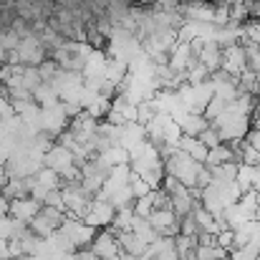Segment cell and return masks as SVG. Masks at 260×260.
Here are the masks:
<instances>
[{
    "mask_svg": "<svg viewBox=\"0 0 260 260\" xmlns=\"http://www.w3.org/2000/svg\"><path fill=\"white\" fill-rule=\"evenodd\" d=\"M215 129H217V134H220V139L222 142H240V139H245V134H248V129H250V116H243V114H233V111H222L215 121H210Z\"/></svg>",
    "mask_w": 260,
    "mask_h": 260,
    "instance_id": "6da1fadb",
    "label": "cell"
},
{
    "mask_svg": "<svg viewBox=\"0 0 260 260\" xmlns=\"http://www.w3.org/2000/svg\"><path fill=\"white\" fill-rule=\"evenodd\" d=\"M170 116H172L174 124L182 129L184 137H200V134L210 126V121H207L202 114H189V111H184V109H174Z\"/></svg>",
    "mask_w": 260,
    "mask_h": 260,
    "instance_id": "7a4b0ae2",
    "label": "cell"
},
{
    "mask_svg": "<svg viewBox=\"0 0 260 260\" xmlns=\"http://www.w3.org/2000/svg\"><path fill=\"white\" fill-rule=\"evenodd\" d=\"M245 69H248V58H245V48L240 43H235L230 48H222V66H220V71H225V74L238 79Z\"/></svg>",
    "mask_w": 260,
    "mask_h": 260,
    "instance_id": "3957f363",
    "label": "cell"
},
{
    "mask_svg": "<svg viewBox=\"0 0 260 260\" xmlns=\"http://www.w3.org/2000/svg\"><path fill=\"white\" fill-rule=\"evenodd\" d=\"M91 253L99 260H109L119 255V243L111 233H99L93 240H91Z\"/></svg>",
    "mask_w": 260,
    "mask_h": 260,
    "instance_id": "277c9868",
    "label": "cell"
},
{
    "mask_svg": "<svg viewBox=\"0 0 260 260\" xmlns=\"http://www.w3.org/2000/svg\"><path fill=\"white\" fill-rule=\"evenodd\" d=\"M8 207H10V215H13L18 222H30V220L41 212V202H36L33 197H20V200H13Z\"/></svg>",
    "mask_w": 260,
    "mask_h": 260,
    "instance_id": "5b68a950",
    "label": "cell"
},
{
    "mask_svg": "<svg viewBox=\"0 0 260 260\" xmlns=\"http://www.w3.org/2000/svg\"><path fill=\"white\" fill-rule=\"evenodd\" d=\"M197 63H202L207 69V74L220 71V66H222V48L215 41H207L205 48H202V53L197 56Z\"/></svg>",
    "mask_w": 260,
    "mask_h": 260,
    "instance_id": "8992f818",
    "label": "cell"
},
{
    "mask_svg": "<svg viewBox=\"0 0 260 260\" xmlns=\"http://www.w3.org/2000/svg\"><path fill=\"white\" fill-rule=\"evenodd\" d=\"M177 149H179V152H184L187 157H192V159H194V162H200V165H205L207 152H210V149L197 139V137H184V134H182V139H179Z\"/></svg>",
    "mask_w": 260,
    "mask_h": 260,
    "instance_id": "52a82bcc",
    "label": "cell"
},
{
    "mask_svg": "<svg viewBox=\"0 0 260 260\" xmlns=\"http://www.w3.org/2000/svg\"><path fill=\"white\" fill-rule=\"evenodd\" d=\"M228 162H235V157H233V149H230V144H217V147H212L210 152H207V159H205V167H217V165H228Z\"/></svg>",
    "mask_w": 260,
    "mask_h": 260,
    "instance_id": "ba28073f",
    "label": "cell"
},
{
    "mask_svg": "<svg viewBox=\"0 0 260 260\" xmlns=\"http://www.w3.org/2000/svg\"><path fill=\"white\" fill-rule=\"evenodd\" d=\"M147 222L157 230V235L162 233V230H167V228H172V225H177L179 220H177V215H174L172 210H154L149 217H147Z\"/></svg>",
    "mask_w": 260,
    "mask_h": 260,
    "instance_id": "9c48e42d",
    "label": "cell"
},
{
    "mask_svg": "<svg viewBox=\"0 0 260 260\" xmlns=\"http://www.w3.org/2000/svg\"><path fill=\"white\" fill-rule=\"evenodd\" d=\"M238 93H250V96H258L260 93V86H258V79H255V71H250V69H245L240 76H238Z\"/></svg>",
    "mask_w": 260,
    "mask_h": 260,
    "instance_id": "30bf717a",
    "label": "cell"
},
{
    "mask_svg": "<svg viewBox=\"0 0 260 260\" xmlns=\"http://www.w3.org/2000/svg\"><path fill=\"white\" fill-rule=\"evenodd\" d=\"M258 197L260 194H255L253 189H248V192H243L240 200H238V205H240V210L245 212L248 220H258V217H255V212H258Z\"/></svg>",
    "mask_w": 260,
    "mask_h": 260,
    "instance_id": "8fae6325",
    "label": "cell"
},
{
    "mask_svg": "<svg viewBox=\"0 0 260 260\" xmlns=\"http://www.w3.org/2000/svg\"><path fill=\"white\" fill-rule=\"evenodd\" d=\"M215 182H235V172H238V165L235 162H228V165H217V167H207Z\"/></svg>",
    "mask_w": 260,
    "mask_h": 260,
    "instance_id": "7c38bea8",
    "label": "cell"
},
{
    "mask_svg": "<svg viewBox=\"0 0 260 260\" xmlns=\"http://www.w3.org/2000/svg\"><path fill=\"white\" fill-rule=\"evenodd\" d=\"M194 248H197V238H187V235H177V238H174V253H177L179 260L192 255Z\"/></svg>",
    "mask_w": 260,
    "mask_h": 260,
    "instance_id": "4fadbf2b",
    "label": "cell"
},
{
    "mask_svg": "<svg viewBox=\"0 0 260 260\" xmlns=\"http://www.w3.org/2000/svg\"><path fill=\"white\" fill-rule=\"evenodd\" d=\"M225 109H228V101H225V99H220V96H212V99L207 101V106H205L202 116H205L207 121H215V119H217Z\"/></svg>",
    "mask_w": 260,
    "mask_h": 260,
    "instance_id": "5bb4252c",
    "label": "cell"
},
{
    "mask_svg": "<svg viewBox=\"0 0 260 260\" xmlns=\"http://www.w3.org/2000/svg\"><path fill=\"white\" fill-rule=\"evenodd\" d=\"M253 172H255V167H250V165H238V172H235V182H238V187H240V192H248L250 189V182H253Z\"/></svg>",
    "mask_w": 260,
    "mask_h": 260,
    "instance_id": "9a60e30c",
    "label": "cell"
},
{
    "mask_svg": "<svg viewBox=\"0 0 260 260\" xmlns=\"http://www.w3.org/2000/svg\"><path fill=\"white\" fill-rule=\"evenodd\" d=\"M129 189H132V197H134V200H142V197H147V194L152 192V187H149L142 177H137L134 172H132V179H129Z\"/></svg>",
    "mask_w": 260,
    "mask_h": 260,
    "instance_id": "2e32d148",
    "label": "cell"
},
{
    "mask_svg": "<svg viewBox=\"0 0 260 260\" xmlns=\"http://www.w3.org/2000/svg\"><path fill=\"white\" fill-rule=\"evenodd\" d=\"M215 245L230 253V250H233V245H235V233H233L230 228H222V230L215 235Z\"/></svg>",
    "mask_w": 260,
    "mask_h": 260,
    "instance_id": "e0dca14e",
    "label": "cell"
},
{
    "mask_svg": "<svg viewBox=\"0 0 260 260\" xmlns=\"http://www.w3.org/2000/svg\"><path fill=\"white\" fill-rule=\"evenodd\" d=\"M228 260H260V255H258V250L248 243V245H243V248L230 250V258Z\"/></svg>",
    "mask_w": 260,
    "mask_h": 260,
    "instance_id": "ac0fdd59",
    "label": "cell"
},
{
    "mask_svg": "<svg viewBox=\"0 0 260 260\" xmlns=\"http://www.w3.org/2000/svg\"><path fill=\"white\" fill-rule=\"evenodd\" d=\"M58 71H61V69H58V63H56V61H51V58H46L43 63H38V74H41V79H43V81H53Z\"/></svg>",
    "mask_w": 260,
    "mask_h": 260,
    "instance_id": "d6986e66",
    "label": "cell"
},
{
    "mask_svg": "<svg viewBox=\"0 0 260 260\" xmlns=\"http://www.w3.org/2000/svg\"><path fill=\"white\" fill-rule=\"evenodd\" d=\"M197 139H200V142H202V144H205L207 149H212V147L222 144V139H220V134H217V129H215L212 124H210V126H207V129H205V132H202V134L197 137Z\"/></svg>",
    "mask_w": 260,
    "mask_h": 260,
    "instance_id": "ffe728a7",
    "label": "cell"
},
{
    "mask_svg": "<svg viewBox=\"0 0 260 260\" xmlns=\"http://www.w3.org/2000/svg\"><path fill=\"white\" fill-rule=\"evenodd\" d=\"M245 142L255 149V152H260V126H250L248 129V134H245Z\"/></svg>",
    "mask_w": 260,
    "mask_h": 260,
    "instance_id": "44dd1931",
    "label": "cell"
},
{
    "mask_svg": "<svg viewBox=\"0 0 260 260\" xmlns=\"http://www.w3.org/2000/svg\"><path fill=\"white\" fill-rule=\"evenodd\" d=\"M250 189L255 192V194H260V170L255 167V172H253V182H250Z\"/></svg>",
    "mask_w": 260,
    "mask_h": 260,
    "instance_id": "7402d4cb",
    "label": "cell"
},
{
    "mask_svg": "<svg viewBox=\"0 0 260 260\" xmlns=\"http://www.w3.org/2000/svg\"><path fill=\"white\" fill-rule=\"evenodd\" d=\"M250 245H253V248H255V250H258V255H260V235H255V238H253V240H250Z\"/></svg>",
    "mask_w": 260,
    "mask_h": 260,
    "instance_id": "603a6c76",
    "label": "cell"
},
{
    "mask_svg": "<svg viewBox=\"0 0 260 260\" xmlns=\"http://www.w3.org/2000/svg\"><path fill=\"white\" fill-rule=\"evenodd\" d=\"M255 217L260 220V197H258V212H255Z\"/></svg>",
    "mask_w": 260,
    "mask_h": 260,
    "instance_id": "cb8c5ba5",
    "label": "cell"
},
{
    "mask_svg": "<svg viewBox=\"0 0 260 260\" xmlns=\"http://www.w3.org/2000/svg\"><path fill=\"white\" fill-rule=\"evenodd\" d=\"M255 167H258V170H260V152H258V162H255Z\"/></svg>",
    "mask_w": 260,
    "mask_h": 260,
    "instance_id": "d4e9b609",
    "label": "cell"
},
{
    "mask_svg": "<svg viewBox=\"0 0 260 260\" xmlns=\"http://www.w3.org/2000/svg\"><path fill=\"white\" fill-rule=\"evenodd\" d=\"M255 79H258V86H260V71H258V74H255Z\"/></svg>",
    "mask_w": 260,
    "mask_h": 260,
    "instance_id": "484cf974",
    "label": "cell"
}]
</instances>
